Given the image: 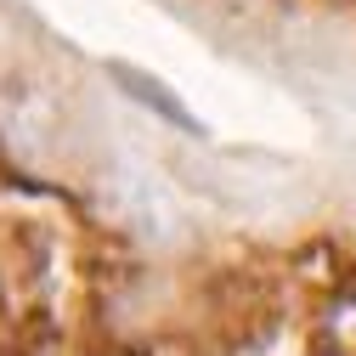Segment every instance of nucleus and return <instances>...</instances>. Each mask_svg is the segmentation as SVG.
<instances>
[{
	"label": "nucleus",
	"instance_id": "f257e3e1",
	"mask_svg": "<svg viewBox=\"0 0 356 356\" xmlns=\"http://www.w3.org/2000/svg\"><path fill=\"white\" fill-rule=\"evenodd\" d=\"M119 85H124V91L136 97V102H147V108H153L159 119H170V124H181V130H198V119H193V113H187L181 102H175V97L164 91L159 79H147V74H136V68H124V74H119Z\"/></svg>",
	"mask_w": 356,
	"mask_h": 356
}]
</instances>
